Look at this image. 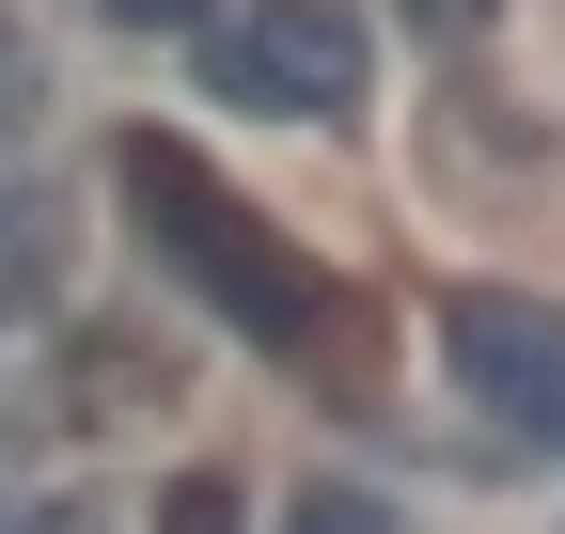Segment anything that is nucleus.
Wrapping results in <instances>:
<instances>
[{"label": "nucleus", "mask_w": 565, "mask_h": 534, "mask_svg": "<svg viewBox=\"0 0 565 534\" xmlns=\"http://www.w3.org/2000/svg\"><path fill=\"white\" fill-rule=\"evenodd\" d=\"M110 17H126V32H204L221 0H110Z\"/></svg>", "instance_id": "6"}, {"label": "nucleus", "mask_w": 565, "mask_h": 534, "mask_svg": "<svg viewBox=\"0 0 565 534\" xmlns=\"http://www.w3.org/2000/svg\"><path fill=\"white\" fill-rule=\"evenodd\" d=\"M110 189H126V221L158 236L204 299H221L236 346H267V362H315V346H330V267H315V252H282V236H267V221H252L189 142L126 126V142H110Z\"/></svg>", "instance_id": "1"}, {"label": "nucleus", "mask_w": 565, "mask_h": 534, "mask_svg": "<svg viewBox=\"0 0 565 534\" xmlns=\"http://www.w3.org/2000/svg\"><path fill=\"white\" fill-rule=\"evenodd\" d=\"M440 362H456V393H471L503 440L565 456V299H534V284H456V299H440Z\"/></svg>", "instance_id": "3"}, {"label": "nucleus", "mask_w": 565, "mask_h": 534, "mask_svg": "<svg viewBox=\"0 0 565 534\" xmlns=\"http://www.w3.org/2000/svg\"><path fill=\"white\" fill-rule=\"evenodd\" d=\"M282 534H393V503H362V488H315V503H282Z\"/></svg>", "instance_id": "4"}, {"label": "nucleus", "mask_w": 565, "mask_h": 534, "mask_svg": "<svg viewBox=\"0 0 565 534\" xmlns=\"http://www.w3.org/2000/svg\"><path fill=\"white\" fill-rule=\"evenodd\" d=\"M47 534H79V519H47Z\"/></svg>", "instance_id": "7"}, {"label": "nucleus", "mask_w": 565, "mask_h": 534, "mask_svg": "<svg viewBox=\"0 0 565 534\" xmlns=\"http://www.w3.org/2000/svg\"><path fill=\"white\" fill-rule=\"evenodd\" d=\"M487 17H503V0H408V32H424V47H471Z\"/></svg>", "instance_id": "5"}, {"label": "nucleus", "mask_w": 565, "mask_h": 534, "mask_svg": "<svg viewBox=\"0 0 565 534\" xmlns=\"http://www.w3.org/2000/svg\"><path fill=\"white\" fill-rule=\"evenodd\" d=\"M204 79H221V110L345 126L377 63H362V17L345 0H252V17H204Z\"/></svg>", "instance_id": "2"}]
</instances>
